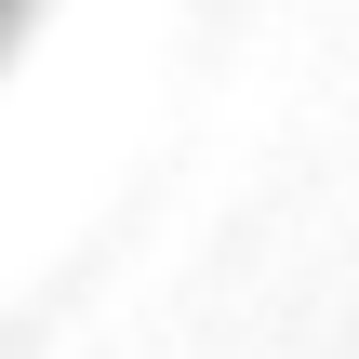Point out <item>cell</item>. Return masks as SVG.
Segmentation results:
<instances>
[{"instance_id": "cell-1", "label": "cell", "mask_w": 359, "mask_h": 359, "mask_svg": "<svg viewBox=\"0 0 359 359\" xmlns=\"http://www.w3.org/2000/svg\"><path fill=\"white\" fill-rule=\"evenodd\" d=\"M13 27H27V0H0V53H13Z\"/></svg>"}]
</instances>
